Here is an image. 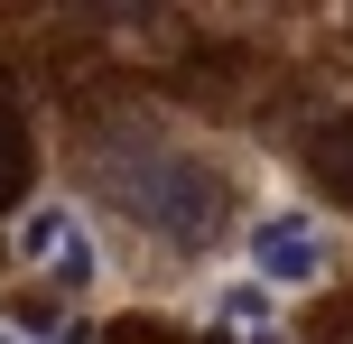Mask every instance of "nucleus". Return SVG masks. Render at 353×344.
<instances>
[{
  "label": "nucleus",
  "mask_w": 353,
  "mask_h": 344,
  "mask_svg": "<svg viewBox=\"0 0 353 344\" xmlns=\"http://www.w3.org/2000/svg\"><path fill=\"white\" fill-rule=\"evenodd\" d=\"M112 196H121V214L140 223V233L159 242H214L232 214V186L214 159H195V149L176 140H149V149H112Z\"/></svg>",
  "instance_id": "1"
},
{
  "label": "nucleus",
  "mask_w": 353,
  "mask_h": 344,
  "mask_svg": "<svg viewBox=\"0 0 353 344\" xmlns=\"http://www.w3.org/2000/svg\"><path fill=\"white\" fill-rule=\"evenodd\" d=\"M325 261H335V242H325L316 214H261L251 223V279L261 289H316Z\"/></svg>",
  "instance_id": "2"
},
{
  "label": "nucleus",
  "mask_w": 353,
  "mask_h": 344,
  "mask_svg": "<svg viewBox=\"0 0 353 344\" xmlns=\"http://www.w3.org/2000/svg\"><path fill=\"white\" fill-rule=\"evenodd\" d=\"M19 261L47 270L56 289H93V270H103V252H93V233H84L74 205H28V214H19Z\"/></svg>",
  "instance_id": "3"
},
{
  "label": "nucleus",
  "mask_w": 353,
  "mask_h": 344,
  "mask_svg": "<svg viewBox=\"0 0 353 344\" xmlns=\"http://www.w3.org/2000/svg\"><path fill=\"white\" fill-rule=\"evenodd\" d=\"M307 177L353 205V112H325V121L307 130Z\"/></svg>",
  "instance_id": "4"
},
{
  "label": "nucleus",
  "mask_w": 353,
  "mask_h": 344,
  "mask_svg": "<svg viewBox=\"0 0 353 344\" xmlns=\"http://www.w3.org/2000/svg\"><path fill=\"white\" fill-rule=\"evenodd\" d=\"M28 177H37V140H28V121H19L10 84H0V214L28 196Z\"/></svg>",
  "instance_id": "5"
},
{
  "label": "nucleus",
  "mask_w": 353,
  "mask_h": 344,
  "mask_svg": "<svg viewBox=\"0 0 353 344\" xmlns=\"http://www.w3.org/2000/svg\"><path fill=\"white\" fill-rule=\"evenodd\" d=\"M214 316H223V326L270 335V289H261V279H242V289H223V298H214Z\"/></svg>",
  "instance_id": "6"
},
{
  "label": "nucleus",
  "mask_w": 353,
  "mask_h": 344,
  "mask_svg": "<svg viewBox=\"0 0 353 344\" xmlns=\"http://www.w3.org/2000/svg\"><path fill=\"white\" fill-rule=\"evenodd\" d=\"M112 344H186V335H159V326H121Z\"/></svg>",
  "instance_id": "7"
},
{
  "label": "nucleus",
  "mask_w": 353,
  "mask_h": 344,
  "mask_svg": "<svg viewBox=\"0 0 353 344\" xmlns=\"http://www.w3.org/2000/svg\"><path fill=\"white\" fill-rule=\"evenodd\" d=\"M0 344H28V335H10V326H0Z\"/></svg>",
  "instance_id": "8"
}]
</instances>
